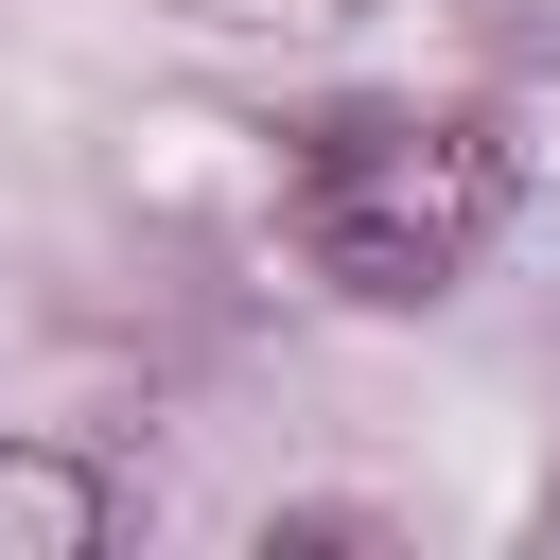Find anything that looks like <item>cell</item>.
Wrapping results in <instances>:
<instances>
[{"label": "cell", "mask_w": 560, "mask_h": 560, "mask_svg": "<svg viewBox=\"0 0 560 560\" xmlns=\"http://www.w3.org/2000/svg\"><path fill=\"white\" fill-rule=\"evenodd\" d=\"M490 228H508V140L472 105H350L298 140V245H315V280H350L385 315L472 280Z\"/></svg>", "instance_id": "6da1fadb"}, {"label": "cell", "mask_w": 560, "mask_h": 560, "mask_svg": "<svg viewBox=\"0 0 560 560\" xmlns=\"http://www.w3.org/2000/svg\"><path fill=\"white\" fill-rule=\"evenodd\" d=\"M0 542L88 560V542H105V472H70V455H0Z\"/></svg>", "instance_id": "7a4b0ae2"}]
</instances>
